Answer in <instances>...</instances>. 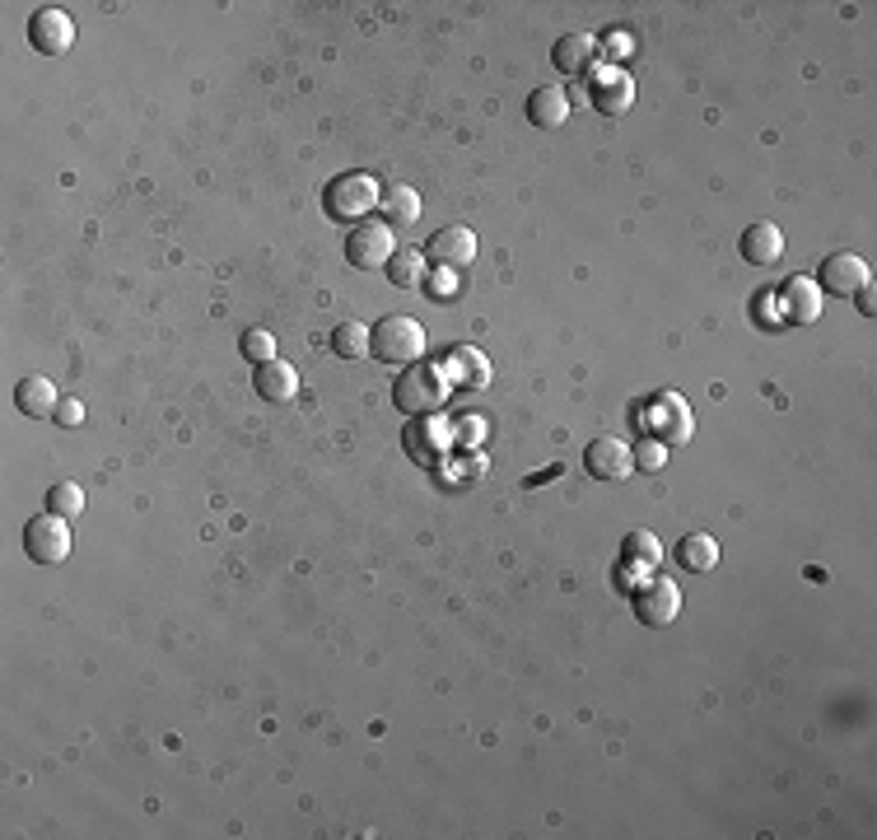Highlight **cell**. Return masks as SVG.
<instances>
[{
  "label": "cell",
  "instance_id": "obj_27",
  "mask_svg": "<svg viewBox=\"0 0 877 840\" xmlns=\"http://www.w3.org/2000/svg\"><path fill=\"white\" fill-rule=\"evenodd\" d=\"M662 462H668V448H662L658 439H649V444L635 448V467H649V472H658Z\"/></svg>",
  "mask_w": 877,
  "mask_h": 840
},
{
  "label": "cell",
  "instance_id": "obj_20",
  "mask_svg": "<svg viewBox=\"0 0 877 840\" xmlns=\"http://www.w3.org/2000/svg\"><path fill=\"white\" fill-rule=\"evenodd\" d=\"M677 560H681V570L705 575V570H714V565H719V542L710 533H687V537L677 542Z\"/></svg>",
  "mask_w": 877,
  "mask_h": 840
},
{
  "label": "cell",
  "instance_id": "obj_29",
  "mask_svg": "<svg viewBox=\"0 0 877 840\" xmlns=\"http://www.w3.org/2000/svg\"><path fill=\"white\" fill-rule=\"evenodd\" d=\"M635 52V37L631 33H612L607 37V56H612V62H621V56H631Z\"/></svg>",
  "mask_w": 877,
  "mask_h": 840
},
{
  "label": "cell",
  "instance_id": "obj_13",
  "mask_svg": "<svg viewBox=\"0 0 877 840\" xmlns=\"http://www.w3.org/2000/svg\"><path fill=\"white\" fill-rule=\"evenodd\" d=\"M528 122H533V127H541V131L564 127V122H570V94H564L560 85H541V89H533V99H528Z\"/></svg>",
  "mask_w": 877,
  "mask_h": 840
},
{
  "label": "cell",
  "instance_id": "obj_21",
  "mask_svg": "<svg viewBox=\"0 0 877 840\" xmlns=\"http://www.w3.org/2000/svg\"><path fill=\"white\" fill-rule=\"evenodd\" d=\"M621 560L635 565L639 575H654V570H658V560H662V546H658V537H654V533H631V537H626V546H621Z\"/></svg>",
  "mask_w": 877,
  "mask_h": 840
},
{
  "label": "cell",
  "instance_id": "obj_4",
  "mask_svg": "<svg viewBox=\"0 0 877 840\" xmlns=\"http://www.w3.org/2000/svg\"><path fill=\"white\" fill-rule=\"evenodd\" d=\"M639 425H645V435L658 439L662 448L687 444L691 439V406L681 402L677 393H658L645 412H639Z\"/></svg>",
  "mask_w": 877,
  "mask_h": 840
},
{
  "label": "cell",
  "instance_id": "obj_11",
  "mask_svg": "<svg viewBox=\"0 0 877 840\" xmlns=\"http://www.w3.org/2000/svg\"><path fill=\"white\" fill-rule=\"evenodd\" d=\"M425 258H435L439 266L467 271V266L476 262V233L467 229V225H448V229H439L435 239H430V248H425Z\"/></svg>",
  "mask_w": 877,
  "mask_h": 840
},
{
  "label": "cell",
  "instance_id": "obj_8",
  "mask_svg": "<svg viewBox=\"0 0 877 840\" xmlns=\"http://www.w3.org/2000/svg\"><path fill=\"white\" fill-rule=\"evenodd\" d=\"M583 467H589V477H598V481H626L635 472V448L626 439L602 435L583 448Z\"/></svg>",
  "mask_w": 877,
  "mask_h": 840
},
{
  "label": "cell",
  "instance_id": "obj_18",
  "mask_svg": "<svg viewBox=\"0 0 877 840\" xmlns=\"http://www.w3.org/2000/svg\"><path fill=\"white\" fill-rule=\"evenodd\" d=\"M257 393H262L266 402H289V397L299 393V374H295V364H285V360L257 364Z\"/></svg>",
  "mask_w": 877,
  "mask_h": 840
},
{
  "label": "cell",
  "instance_id": "obj_1",
  "mask_svg": "<svg viewBox=\"0 0 877 840\" xmlns=\"http://www.w3.org/2000/svg\"><path fill=\"white\" fill-rule=\"evenodd\" d=\"M425 346H430L425 341V327L406 314H393V318L369 327V356L383 364H420Z\"/></svg>",
  "mask_w": 877,
  "mask_h": 840
},
{
  "label": "cell",
  "instance_id": "obj_16",
  "mask_svg": "<svg viewBox=\"0 0 877 840\" xmlns=\"http://www.w3.org/2000/svg\"><path fill=\"white\" fill-rule=\"evenodd\" d=\"M743 258L752 262V266H775L779 258H785V233H779L775 225H752L747 233H743Z\"/></svg>",
  "mask_w": 877,
  "mask_h": 840
},
{
  "label": "cell",
  "instance_id": "obj_23",
  "mask_svg": "<svg viewBox=\"0 0 877 840\" xmlns=\"http://www.w3.org/2000/svg\"><path fill=\"white\" fill-rule=\"evenodd\" d=\"M331 350H337L341 360H360L369 350V327L364 323H337L331 327Z\"/></svg>",
  "mask_w": 877,
  "mask_h": 840
},
{
  "label": "cell",
  "instance_id": "obj_26",
  "mask_svg": "<svg viewBox=\"0 0 877 840\" xmlns=\"http://www.w3.org/2000/svg\"><path fill=\"white\" fill-rule=\"evenodd\" d=\"M239 346H243V360H252V364H271V360H276V337H271L266 327H248Z\"/></svg>",
  "mask_w": 877,
  "mask_h": 840
},
{
  "label": "cell",
  "instance_id": "obj_25",
  "mask_svg": "<svg viewBox=\"0 0 877 840\" xmlns=\"http://www.w3.org/2000/svg\"><path fill=\"white\" fill-rule=\"evenodd\" d=\"M85 510V491L75 481H62V486H52L47 491V514H56V519H75Z\"/></svg>",
  "mask_w": 877,
  "mask_h": 840
},
{
  "label": "cell",
  "instance_id": "obj_7",
  "mask_svg": "<svg viewBox=\"0 0 877 840\" xmlns=\"http://www.w3.org/2000/svg\"><path fill=\"white\" fill-rule=\"evenodd\" d=\"M24 552L33 565H62L70 556V527L66 519L43 514V519H29L24 527Z\"/></svg>",
  "mask_w": 877,
  "mask_h": 840
},
{
  "label": "cell",
  "instance_id": "obj_30",
  "mask_svg": "<svg viewBox=\"0 0 877 840\" xmlns=\"http://www.w3.org/2000/svg\"><path fill=\"white\" fill-rule=\"evenodd\" d=\"M854 299H859V314H868V318L877 314V299H873V281H868V285H864V290H859V295H854Z\"/></svg>",
  "mask_w": 877,
  "mask_h": 840
},
{
  "label": "cell",
  "instance_id": "obj_5",
  "mask_svg": "<svg viewBox=\"0 0 877 840\" xmlns=\"http://www.w3.org/2000/svg\"><path fill=\"white\" fill-rule=\"evenodd\" d=\"M393 252H397V239H393V229H387L383 220H364V225H355L346 233V262L360 266V271L387 266V262H393Z\"/></svg>",
  "mask_w": 877,
  "mask_h": 840
},
{
  "label": "cell",
  "instance_id": "obj_9",
  "mask_svg": "<svg viewBox=\"0 0 877 840\" xmlns=\"http://www.w3.org/2000/svg\"><path fill=\"white\" fill-rule=\"evenodd\" d=\"M816 281H822V290H831V295L849 299L873 281V271L859 252H831V258L822 262V271H816Z\"/></svg>",
  "mask_w": 877,
  "mask_h": 840
},
{
  "label": "cell",
  "instance_id": "obj_2",
  "mask_svg": "<svg viewBox=\"0 0 877 840\" xmlns=\"http://www.w3.org/2000/svg\"><path fill=\"white\" fill-rule=\"evenodd\" d=\"M453 393V383L439 374V364H412L393 388V402L402 416H435Z\"/></svg>",
  "mask_w": 877,
  "mask_h": 840
},
{
  "label": "cell",
  "instance_id": "obj_24",
  "mask_svg": "<svg viewBox=\"0 0 877 840\" xmlns=\"http://www.w3.org/2000/svg\"><path fill=\"white\" fill-rule=\"evenodd\" d=\"M420 252L416 248H402V252H393V262H387V281L393 285H402V290H416L420 285Z\"/></svg>",
  "mask_w": 877,
  "mask_h": 840
},
{
  "label": "cell",
  "instance_id": "obj_3",
  "mask_svg": "<svg viewBox=\"0 0 877 840\" xmlns=\"http://www.w3.org/2000/svg\"><path fill=\"white\" fill-rule=\"evenodd\" d=\"M327 215L331 220H346V225H364V215L383 206V192L369 173H341L337 183H327Z\"/></svg>",
  "mask_w": 877,
  "mask_h": 840
},
{
  "label": "cell",
  "instance_id": "obj_6",
  "mask_svg": "<svg viewBox=\"0 0 877 840\" xmlns=\"http://www.w3.org/2000/svg\"><path fill=\"white\" fill-rule=\"evenodd\" d=\"M635 617L645 626H672L677 612H681V589L662 575H645V583H635Z\"/></svg>",
  "mask_w": 877,
  "mask_h": 840
},
{
  "label": "cell",
  "instance_id": "obj_15",
  "mask_svg": "<svg viewBox=\"0 0 877 840\" xmlns=\"http://www.w3.org/2000/svg\"><path fill=\"white\" fill-rule=\"evenodd\" d=\"M593 56H598V43L589 33H564L556 43V52H551V62H556L560 75H589Z\"/></svg>",
  "mask_w": 877,
  "mask_h": 840
},
{
  "label": "cell",
  "instance_id": "obj_10",
  "mask_svg": "<svg viewBox=\"0 0 877 840\" xmlns=\"http://www.w3.org/2000/svg\"><path fill=\"white\" fill-rule=\"evenodd\" d=\"M29 43L43 52V56H66L70 47H75V24H70V14L66 10H37L33 19H29Z\"/></svg>",
  "mask_w": 877,
  "mask_h": 840
},
{
  "label": "cell",
  "instance_id": "obj_14",
  "mask_svg": "<svg viewBox=\"0 0 877 840\" xmlns=\"http://www.w3.org/2000/svg\"><path fill=\"white\" fill-rule=\"evenodd\" d=\"M14 406H19L24 416H33V421H47V416H56V406H62V397H56L52 379L29 374V379H19V388H14Z\"/></svg>",
  "mask_w": 877,
  "mask_h": 840
},
{
  "label": "cell",
  "instance_id": "obj_19",
  "mask_svg": "<svg viewBox=\"0 0 877 840\" xmlns=\"http://www.w3.org/2000/svg\"><path fill=\"white\" fill-rule=\"evenodd\" d=\"M785 308H789V323H816L822 318V290L808 276H793L785 285Z\"/></svg>",
  "mask_w": 877,
  "mask_h": 840
},
{
  "label": "cell",
  "instance_id": "obj_17",
  "mask_svg": "<svg viewBox=\"0 0 877 840\" xmlns=\"http://www.w3.org/2000/svg\"><path fill=\"white\" fill-rule=\"evenodd\" d=\"M631 103H635V80H631V75H602V80L593 85V108L602 117L631 112Z\"/></svg>",
  "mask_w": 877,
  "mask_h": 840
},
{
  "label": "cell",
  "instance_id": "obj_28",
  "mask_svg": "<svg viewBox=\"0 0 877 840\" xmlns=\"http://www.w3.org/2000/svg\"><path fill=\"white\" fill-rule=\"evenodd\" d=\"M85 421V406L75 397H62V406H56V425H80Z\"/></svg>",
  "mask_w": 877,
  "mask_h": 840
},
{
  "label": "cell",
  "instance_id": "obj_12",
  "mask_svg": "<svg viewBox=\"0 0 877 840\" xmlns=\"http://www.w3.org/2000/svg\"><path fill=\"white\" fill-rule=\"evenodd\" d=\"M439 374L453 388H485V383H491V360H485L481 350H472V346H458V350H448V356H443Z\"/></svg>",
  "mask_w": 877,
  "mask_h": 840
},
{
  "label": "cell",
  "instance_id": "obj_22",
  "mask_svg": "<svg viewBox=\"0 0 877 840\" xmlns=\"http://www.w3.org/2000/svg\"><path fill=\"white\" fill-rule=\"evenodd\" d=\"M420 220V197H416V192L412 187H397V192H387V197H383V225L387 229H406V225H416Z\"/></svg>",
  "mask_w": 877,
  "mask_h": 840
}]
</instances>
